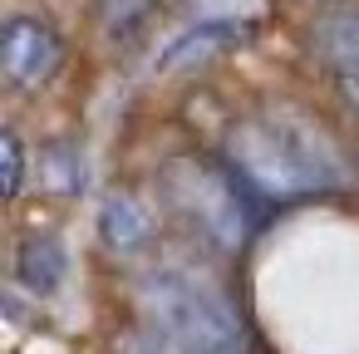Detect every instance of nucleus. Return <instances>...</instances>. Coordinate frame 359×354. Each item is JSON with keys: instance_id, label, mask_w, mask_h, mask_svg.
<instances>
[{"instance_id": "f257e3e1", "label": "nucleus", "mask_w": 359, "mask_h": 354, "mask_svg": "<svg viewBox=\"0 0 359 354\" xmlns=\"http://www.w3.org/2000/svg\"><path fill=\"white\" fill-rule=\"evenodd\" d=\"M226 163L266 202L349 187V163L339 158L330 133L290 109H271L261 118L236 123L226 138Z\"/></svg>"}, {"instance_id": "f03ea898", "label": "nucleus", "mask_w": 359, "mask_h": 354, "mask_svg": "<svg viewBox=\"0 0 359 354\" xmlns=\"http://www.w3.org/2000/svg\"><path fill=\"white\" fill-rule=\"evenodd\" d=\"M138 305H143L153 334H163L192 354H256L236 300L197 271H182V266L153 271L138 285Z\"/></svg>"}, {"instance_id": "7ed1b4c3", "label": "nucleus", "mask_w": 359, "mask_h": 354, "mask_svg": "<svg viewBox=\"0 0 359 354\" xmlns=\"http://www.w3.org/2000/svg\"><path fill=\"white\" fill-rule=\"evenodd\" d=\"M163 187L172 197V207L217 246V251H241L251 226H256V192L217 168V163H202V158H177L168 163L163 172Z\"/></svg>"}, {"instance_id": "20e7f679", "label": "nucleus", "mask_w": 359, "mask_h": 354, "mask_svg": "<svg viewBox=\"0 0 359 354\" xmlns=\"http://www.w3.org/2000/svg\"><path fill=\"white\" fill-rule=\"evenodd\" d=\"M0 64H6V79L15 89H40L60 74L65 40L35 15H11L6 20V45H0Z\"/></svg>"}, {"instance_id": "39448f33", "label": "nucleus", "mask_w": 359, "mask_h": 354, "mask_svg": "<svg viewBox=\"0 0 359 354\" xmlns=\"http://www.w3.org/2000/svg\"><path fill=\"white\" fill-rule=\"evenodd\" d=\"M251 35V20H202V25H192V30H182L168 50H163V60H158V69H192V64H207L212 55H222V50H231V45H241Z\"/></svg>"}, {"instance_id": "423d86ee", "label": "nucleus", "mask_w": 359, "mask_h": 354, "mask_svg": "<svg viewBox=\"0 0 359 354\" xmlns=\"http://www.w3.org/2000/svg\"><path fill=\"white\" fill-rule=\"evenodd\" d=\"M310 50L339 69V74H359V6H339L310 20Z\"/></svg>"}, {"instance_id": "0eeeda50", "label": "nucleus", "mask_w": 359, "mask_h": 354, "mask_svg": "<svg viewBox=\"0 0 359 354\" xmlns=\"http://www.w3.org/2000/svg\"><path fill=\"white\" fill-rule=\"evenodd\" d=\"M99 236H104V246H109V251L133 256V251H143V246H148V236H153V217L143 212V202H138V197L114 192V197H104V207H99Z\"/></svg>"}, {"instance_id": "6e6552de", "label": "nucleus", "mask_w": 359, "mask_h": 354, "mask_svg": "<svg viewBox=\"0 0 359 354\" xmlns=\"http://www.w3.org/2000/svg\"><path fill=\"white\" fill-rule=\"evenodd\" d=\"M69 271V256L55 236H25L20 251H15V280L30 290V295H55L60 280Z\"/></svg>"}, {"instance_id": "1a4fd4ad", "label": "nucleus", "mask_w": 359, "mask_h": 354, "mask_svg": "<svg viewBox=\"0 0 359 354\" xmlns=\"http://www.w3.org/2000/svg\"><path fill=\"white\" fill-rule=\"evenodd\" d=\"M158 0H99V25L114 35V40H128L148 25Z\"/></svg>"}, {"instance_id": "9d476101", "label": "nucleus", "mask_w": 359, "mask_h": 354, "mask_svg": "<svg viewBox=\"0 0 359 354\" xmlns=\"http://www.w3.org/2000/svg\"><path fill=\"white\" fill-rule=\"evenodd\" d=\"M45 172H50L55 192H79V187H84V158H79L69 143L45 148Z\"/></svg>"}, {"instance_id": "9b49d317", "label": "nucleus", "mask_w": 359, "mask_h": 354, "mask_svg": "<svg viewBox=\"0 0 359 354\" xmlns=\"http://www.w3.org/2000/svg\"><path fill=\"white\" fill-rule=\"evenodd\" d=\"M0 163H6V197H20V187H25V143L11 128L0 133Z\"/></svg>"}, {"instance_id": "f8f14e48", "label": "nucleus", "mask_w": 359, "mask_h": 354, "mask_svg": "<svg viewBox=\"0 0 359 354\" xmlns=\"http://www.w3.org/2000/svg\"><path fill=\"white\" fill-rule=\"evenodd\" d=\"M128 354H192V349H182V344H172L163 334H143V339L128 344Z\"/></svg>"}, {"instance_id": "ddd939ff", "label": "nucleus", "mask_w": 359, "mask_h": 354, "mask_svg": "<svg viewBox=\"0 0 359 354\" xmlns=\"http://www.w3.org/2000/svg\"><path fill=\"white\" fill-rule=\"evenodd\" d=\"M339 94H344V99L359 109V74H339Z\"/></svg>"}]
</instances>
